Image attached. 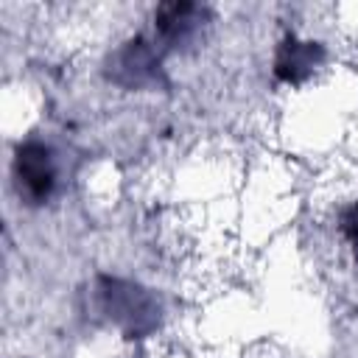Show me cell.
<instances>
[{
  "instance_id": "1",
  "label": "cell",
  "mask_w": 358,
  "mask_h": 358,
  "mask_svg": "<svg viewBox=\"0 0 358 358\" xmlns=\"http://www.w3.org/2000/svg\"><path fill=\"white\" fill-rule=\"evenodd\" d=\"M17 176H20V185L25 187V193L34 196L36 201H42L56 182V165H53L50 151L39 143L25 145L17 157Z\"/></svg>"
}]
</instances>
